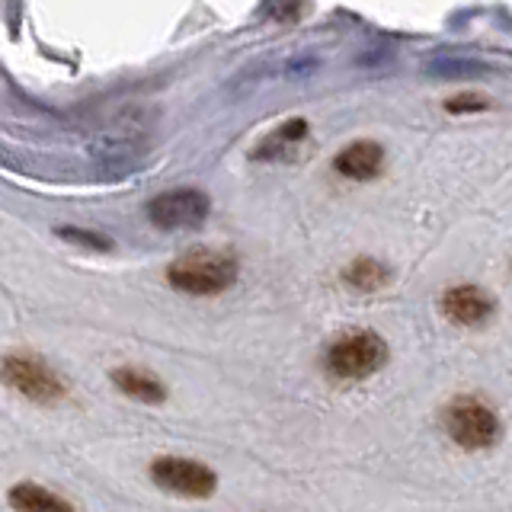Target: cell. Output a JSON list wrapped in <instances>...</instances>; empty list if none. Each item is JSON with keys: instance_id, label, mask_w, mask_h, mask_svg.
<instances>
[{"instance_id": "6da1fadb", "label": "cell", "mask_w": 512, "mask_h": 512, "mask_svg": "<svg viewBox=\"0 0 512 512\" xmlns=\"http://www.w3.org/2000/svg\"><path fill=\"white\" fill-rule=\"evenodd\" d=\"M240 263L237 256L228 250H189L180 260H173L167 266V282L170 288L183 295H196V298H212L228 292L237 282Z\"/></svg>"}, {"instance_id": "7a4b0ae2", "label": "cell", "mask_w": 512, "mask_h": 512, "mask_svg": "<svg viewBox=\"0 0 512 512\" xmlns=\"http://www.w3.org/2000/svg\"><path fill=\"white\" fill-rule=\"evenodd\" d=\"M0 381L20 397L32 400V404H61L68 397V384L55 372L52 365L29 352H10L0 359Z\"/></svg>"}, {"instance_id": "3957f363", "label": "cell", "mask_w": 512, "mask_h": 512, "mask_svg": "<svg viewBox=\"0 0 512 512\" xmlns=\"http://www.w3.org/2000/svg\"><path fill=\"white\" fill-rule=\"evenodd\" d=\"M442 426L448 432V439L461 448H468V452L493 448L503 436L500 416L477 397H455L442 413Z\"/></svg>"}, {"instance_id": "277c9868", "label": "cell", "mask_w": 512, "mask_h": 512, "mask_svg": "<svg viewBox=\"0 0 512 512\" xmlns=\"http://www.w3.org/2000/svg\"><path fill=\"white\" fill-rule=\"evenodd\" d=\"M384 362H388V343L372 330L340 336L327 349V372L340 381H362L381 372Z\"/></svg>"}, {"instance_id": "5b68a950", "label": "cell", "mask_w": 512, "mask_h": 512, "mask_svg": "<svg viewBox=\"0 0 512 512\" xmlns=\"http://www.w3.org/2000/svg\"><path fill=\"white\" fill-rule=\"evenodd\" d=\"M154 487L167 490L183 500H208L218 490V474L202 461L180 458V455H160L148 468Z\"/></svg>"}, {"instance_id": "8992f818", "label": "cell", "mask_w": 512, "mask_h": 512, "mask_svg": "<svg viewBox=\"0 0 512 512\" xmlns=\"http://www.w3.org/2000/svg\"><path fill=\"white\" fill-rule=\"evenodd\" d=\"M212 212V199L202 189H170L148 202V221L160 231L199 228Z\"/></svg>"}, {"instance_id": "52a82bcc", "label": "cell", "mask_w": 512, "mask_h": 512, "mask_svg": "<svg viewBox=\"0 0 512 512\" xmlns=\"http://www.w3.org/2000/svg\"><path fill=\"white\" fill-rule=\"evenodd\" d=\"M442 314L461 327H480L493 317V298L477 285H455L442 295Z\"/></svg>"}, {"instance_id": "ba28073f", "label": "cell", "mask_w": 512, "mask_h": 512, "mask_svg": "<svg viewBox=\"0 0 512 512\" xmlns=\"http://www.w3.org/2000/svg\"><path fill=\"white\" fill-rule=\"evenodd\" d=\"M381 167H384V148L375 141H352L333 157V170L356 183L375 180Z\"/></svg>"}, {"instance_id": "9c48e42d", "label": "cell", "mask_w": 512, "mask_h": 512, "mask_svg": "<svg viewBox=\"0 0 512 512\" xmlns=\"http://www.w3.org/2000/svg\"><path fill=\"white\" fill-rule=\"evenodd\" d=\"M112 384H116V391L138 400V404H164L167 400V384L160 381L157 375L144 372V368H132V365H122L112 372Z\"/></svg>"}, {"instance_id": "30bf717a", "label": "cell", "mask_w": 512, "mask_h": 512, "mask_svg": "<svg viewBox=\"0 0 512 512\" xmlns=\"http://www.w3.org/2000/svg\"><path fill=\"white\" fill-rule=\"evenodd\" d=\"M10 506L16 512H77L74 503L39 484H32V480H23V484H16L10 490Z\"/></svg>"}, {"instance_id": "8fae6325", "label": "cell", "mask_w": 512, "mask_h": 512, "mask_svg": "<svg viewBox=\"0 0 512 512\" xmlns=\"http://www.w3.org/2000/svg\"><path fill=\"white\" fill-rule=\"evenodd\" d=\"M343 276L352 288H356V292H378V288H384L391 282V269L381 260H372V256H359Z\"/></svg>"}, {"instance_id": "7c38bea8", "label": "cell", "mask_w": 512, "mask_h": 512, "mask_svg": "<svg viewBox=\"0 0 512 512\" xmlns=\"http://www.w3.org/2000/svg\"><path fill=\"white\" fill-rule=\"evenodd\" d=\"M58 237H64L68 244H77V247H87V250H112V240L106 234H96V231H80V228H58Z\"/></svg>"}]
</instances>
